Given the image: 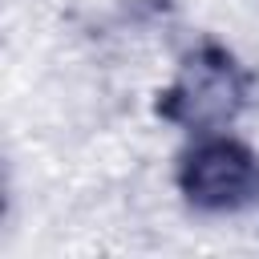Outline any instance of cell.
<instances>
[{
  "mask_svg": "<svg viewBox=\"0 0 259 259\" xmlns=\"http://www.w3.org/2000/svg\"><path fill=\"white\" fill-rule=\"evenodd\" d=\"M251 93V77L243 73V65L223 49V45H202L194 49L174 81L158 93V113L190 134H219L227 130Z\"/></svg>",
  "mask_w": 259,
  "mask_h": 259,
  "instance_id": "6da1fadb",
  "label": "cell"
},
{
  "mask_svg": "<svg viewBox=\"0 0 259 259\" xmlns=\"http://www.w3.org/2000/svg\"><path fill=\"white\" fill-rule=\"evenodd\" d=\"M174 178L182 198L210 214L243 210L259 198V158L243 142L219 138V134H202L178 158Z\"/></svg>",
  "mask_w": 259,
  "mask_h": 259,
  "instance_id": "7a4b0ae2",
  "label": "cell"
}]
</instances>
